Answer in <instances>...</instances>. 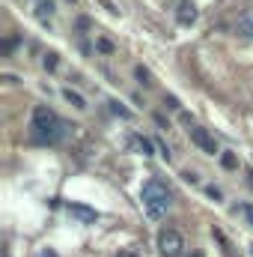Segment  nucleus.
I'll return each instance as SVG.
<instances>
[{
    "mask_svg": "<svg viewBox=\"0 0 253 257\" xmlns=\"http://www.w3.org/2000/svg\"><path fill=\"white\" fill-rule=\"evenodd\" d=\"M63 93H66V99H68V102H72V105H74L78 111H84V108H86V102H84V96H78L74 90H63Z\"/></svg>",
    "mask_w": 253,
    "mask_h": 257,
    "instance_id": "obj_8",
    "label": "nucleus"
},
{
    "mask_svg": "<svg viewBox=\"0 0 253 257\" xmlns=\"http://www.w3.org/2000/svg\"><path fill=\"white\" fill-rule=\"evenodd\" d=\"M42 63H45V69H54V66H57V54H45Z\"/></svg>",
    "mask_w": 253,
    "mask_h": 257,
    "instance_id": "obj_12",
    "label": "nucleus"
},
{
    "mask_svg": "<svg viewBox=\"0 0 253 257\" xmlns=\"http://www.w3.org/2000/svg\"><path fill=\"white\" fill-rule=\"evenodd\" d=\"M120 257H137V254H134V251H122Z\"/></svg>",
    "mask_w": 253,
    "mask_h": 257,
    "instance_id": "obj_14",
    "label": "nucleus"
},
{
    "mask_svg": "<svg viewBox=\"0 0 253 257\" xmlns=\"http://www.w3.org/2000/svg\"><path fill=\"white\" fill-rule=\"evenodd\" d=\"M188 135H190V141L202 150V153H208V156H214L218 153V144H214V138L208 135V128H202V126H190L188 128Z\"/></svg>",
    "mask_w": 253,
    "mask_h": 257,
    "instance_id": "obj_4",
    "label": "nucleus"
},
{
    "mask_svg": "<svg viewBox=\"0 0 253 257\" xmlns=\"http://www.w3.org/2000/svg\"><path fill=\"white\" fill-rule=\"evenodd\" d=\"M176 21L185 24V27H190V24L196 21V6H194L190 0H182V3H179V9H176Z\"/></svg>",
    "mask_w": 253,
    "mask_h": 257,
    "instance_id": "obj_5",
    "label": "nucleus"
},
{
    "mask_svg": "<svg viewBox=\"0 0 253 257\" xmlns=\"http://www.w3.org/2000/svg\"><path fill=\"white\" fill-rule=\"evenodd\" d=\"M140 200H143V209H146L149 218H161V215H167V209L173 203V194L161 180H146L143 189H140Z\"/></svg>",
    "mask_w": 253,
    "mask_h": 257,
    "instance_id": "obj_1",
    "label": "nucleus"
},
{
    "mask_svg": "<svg viewBox=\"0 0 253 257\" xmlns=\"http://www.w3.org/2000/svg\"><path fill=\"white\" fill-rule=\"evenodd\" d=\"M39 257H57V254H51V251H42V254H39Z\"/></svg>",
    "mask_w": 253,
    "mask_h": 257,
    "instance_id": "obj_15",
    "label": "nucleus"
},
{
    "mask_svg": "<svg viewBox=\"0 0 253 257\" xmlns=\"http://www.w3.org/2000/svg\"><path fill=\"white\" fill-rule=\"evenodd\" d=\"M134 144L140 147L143 156H152V141H146V138H134Z\"/></svg>",
    "mask_w": 253,
    "mask_h": 257,
    "instance_id": "obj_10",
    "label": "nucleus"
},
{
    "mask_svg": "<svg viewBox=\"0 0 253 257\" xmlns=\"http://www.w3.org/2000/svg\"><path fill=\"white\" fill-rule=\"evenodd\" d=\"M238 30H244V36H253V21H250V18L238 21Z\"/></svg>",
    "mask_w": 253,
    "mask_h": 257,
    "instance_id": "obj_11",
    "label": "nucleus"
},
{
    "mask_svg": "<svg viewBox=\"0 0 253 257\" xmlns=\"http://www.w3.org/2000/svg\"><path fill=\"white\" fill-rule=\"evenodd\" d=\"M190 257H202V254H200V251H194V254H190Z\"/></svg>",
    "mask_w": 253,
    "mask_h": 257,
    "instance_id": "obj_16",
    "label": "nucleus"
},
{
    "mask_svg": "<svg viewBox=\"0 0 253 257\" xmlns=\"http://www.w3.org/2000/svg\"><path fill=\"white\" fill-rule=\"evenodd\" d=\"M36 18H39V21H51V18H54V3H51V0H39Z\"/></svg>",
    "mask_w": 253,
    "mask_h": 257,
    "instance_id": "obj_7",
    "label": "nucleus"
},
{
    "mask_svg": "<svg viewBox=\"0 0 253 257\" xmlns=\"http://www.w3.org/2000/svg\"><path fill=\"white\" fill-rule=\"evenodd\" d=\"M68 215L80 218L84 224H92V221L98 218V212H96V209H90V206H80V203H68Z\"/></svg>",
    "mask_w": 253,
    "mask_h": 257,
    "instance_id": "obj_6",
    "label": "nucleus"
},
{
    "mask_svg": "<svg viewBox=\"0 0 253 257\" xmlns=\"http://www.w3.org/2000/svg\"><path fill=\"white\" fill-rule=\"evenodd\" d=\"M182 248H185V239H182L179 230L164 227V230L158 233V251H161L164 257H179L182 254Z\"/></svg>",
    "mask_w": 253,
    "mask_h": 257,
    "instance_id": "obj_3",
    "label": "nucleus"
},
{
    "mask_svg": "<svg viewBox=\"0 0 253 257\" xmlns=\"http://www.w3.org/2000/svg\"><path fill=\"white\" fill-rule=\"evenodd\" d=\"M30 128H33V138L36 141H42V144H57L60 138H63V120L51 111V108H45V105H39L36 111H33V123H30Z\"/></svg>",
    "mask_w": 253,
    "mask_h": 257,
    "instance_id": "obj_2",
    "label": "nucleus"
},
{
    "mask_svg": "<svg viewBox=\"0 0 253 257\" xmlns=\"http://www.w3.org/2000/svg\"><path fill=\"white\" fill-rule=\"evenodd\" d=\"M137 78H140V81H143V84H152V81H149V72H146V69H143V66H140V69H137Z\"/></svg>",
    "mask_w": 253,
    "mask_h": 257,
    "instance_id": "obj_13",
    "label": "nucleus"
},
{
    "mask_svg": "<svg viewBox=\"0 0 253 257\" xmlns=\"http://www.w3.org/2000/svg\"><path fill=\"white\" fill-rule=\"evenodd\" d=\"M68 3H74V0H68Z\"/></svg>",
    "mask_w": 253,
    "mask_h": 257,
    "instance_id": "obj_17",
    "label": "nucleus"
},
{
    "mask_svg": "<svg viewBox=\"0 0 253 257\" xmlns=\"http://www.w3.org/2000/svg\"><path fill=\"white\" fill-rule=\"evenodd\" d=\"M236 215H242V218H244V221L253 227V206H250V203H242V206H236Z\"/></svg>",
    "mask_w": 253,
    "mask_h": 257,
    "instance_id": "obj_9",
    "label": "nucleus"
}]
</instances>
